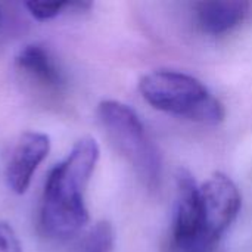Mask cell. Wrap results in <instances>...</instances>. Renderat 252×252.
Masks as SVG:
<instances>
[{"mask_svg":"<svg viewBox=\"0 0 252 252\" xmlns=\"http://www.w3.org/2000/svg\"><path fill=\"white\" fill-rule=\"evenodd\" d=\"M50 137L41 131H25L15 143L10 158L6 164L4 180L7 188L24 195L38 168L50 152Z\"/></svg>","mask_w":252,"mask_h":252,"instance_id":"obj_6","label":"cell"},{"mask_svg":"<svg viewBox=\"0 0 252 252\" xmlns=\"http://www.w3.org/2000/svg\"><path fill=\"white\" fill-rule=\"evenodd\" d=\"M0 16H1V13H0Z\"/></svg>","mask_w":252,"mask_h":252,"instance_id":"obj_12","label":"cell"},{"mask_svg":"<svg viewBox=\"0 0 252 252\" xmlns=\"http://www.w3.org/2000/svg\"><path fill=\"white\" fill-rule=\"evenodd\" d=\"M15 63L18 71L46 92L59 93L65 86V77L58 61L43 44L31 43L24 46L19 50Z\"/></svg>","mask_w":252,"mask_h":252,"instance_id":"obj_7","label":"cell"},{"mask_svg":"<svg viewBox=\"0 0 252 252\" xmlns=\"http://www.w3.org/2000/svg\"><path fill=\"white\" fill-rule=\"evenodd\" d=\"M97 117L111 143L130 162L139 179L155 188L161 177V159L139 115L128 105L106 99L99 103Z\"/></svg>","mask_w":252,"mask_h":252,"instance_id":"obj_3","label":"cell"},{"mask_svg":"<svg viewBox=\"0 0 252 252\" xmlns=\"http://www.w3.org/2000/svg\"><path fill=\"white\" fill-rule=\"evenodd\" d=\"M99 155L97 142L86 136L50 170L40 205V226L49 238L69 239L89 223L86 190Z\"/></svg>","mask_w":252,"mask_h":252,"instance_id":"obj_1","label":"cell"},{"mask_svg":"<svg viewBox=\"0 0 252 252\" xmlns=\"http://www.w3.org/2000/svg\"><path fill=\"white\" fill-rule=\"evenodd\" d=\"M250 3L245 0H208L195 6L196 24L202 32L221 35L236 28L248 15Z\"/></svg>","mask_w":252,"mask_h":252,"instance_id":"obj_8","label":"cell"},{"mask_svg":"<svg viewBox=\"0 0 252 252\" xmlns=\"http://www.w3.org/2000/svg\"><path fill=\"white\" fill-rule=\"evenodd\" d=\"M199 193L205 232L217 244L239 216L241 192L227 174L217 171L199 186Z\"/></svg>","mask_w":252,"mask_h":252,"instance_id":"obj_5","label":"cell"},{"mask_svg":"<svg viewBox=\"0 0 252 252\" xmlns=\"http://www.w3.org/2000/svg\"><path fill=\"white\" fill-rule=\"evenodd\" d=\"M0 252H24L18 235L6 221H0Z\"/></svg>","mask_w":252,"mask_h":252,"instance_id":"obj_11","label":"cell"},{"mask_svg":"<svg viewBox=\"0 0 252 252\" xmlns=\"http://www.w3.org/2000/svg\"><path fill=\"white\" fill-rule=\"evenodd\" d=\"M114 229L108 221H99L89 233L83 252H112Z\"/></svg>","mask_w":252,"mask_h":252,"instance_id":"obj_10","label":"cell"},{"mask_svg":"<svg viewBox=\"0 0 252 252\" xmlns=\"http://www.w3.org/2000/svg\"><path fill=\"white\" fill-rule=\"evenodd\" d=\"M25 7L28 9L30 15L40 21L46 22L55 19L63 12H86L92 7V3L86 1H27Z\"/></svg>","mask_w":252,"mask_h":252,"instance_id":"obj_9","label":"cell"},{"mask_svg":"<svg viewBox=\"0 0 252 252\" xmlns=\"http://www.w3.org/2000/svg\"><path fill=\"white\" fill-rule=\"evenodd\" d=\"M177 199L173 236L180 252H214L216 244L208 238L201 207L199 186L188 170H179L176 176Z\"/></svg>","mask_w":252,"mask_h":252,"instance_id":"obj_4","label":"cell"},{"mask_svg":"<svg viewBox=\"0 0 252 252\" xmlns=\"http://www.w3.org/2000/svg\"><path fill=\"white\" fill-rule=\"evenodd\" d=\"M139 92L155 109L205 124H219L224 118L221 102L193 75L158 69L143 75Z\"/></svg>","mask_w":252,"mask_h":252,"instance_id":"obj_2","label":"cell"}]
</instances>
